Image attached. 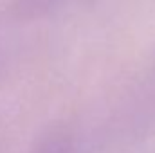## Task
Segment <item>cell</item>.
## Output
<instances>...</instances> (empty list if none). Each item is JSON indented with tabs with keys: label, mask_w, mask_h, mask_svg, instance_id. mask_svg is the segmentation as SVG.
I'll list each match as a JSON object with an SVG mask.
<instances>
[{
	"label": "cell",
	"mask_w": 155,
	"mask_h": 153,
	"mask_svg": "<svg viewBox=\"0 0 155 153\" xmlns=\"http://www.w3.org/2000/svg\"><path fill=\"white\" fill-rule=\"evenodd\" d=\"M33 153H76V150H74V142L71 141V137L58 133L40 142Z\"/></svg>",
	"instance_id": "1"
}]
</instances>
